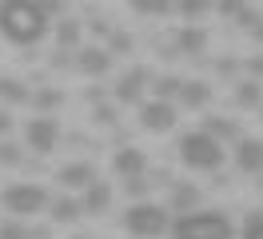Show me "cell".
Here are the masks:
<instances>
[{
    "mask_svg": "<svg viewBox=\"0 0 263 239\" xmlns=\"http://www.w3.org/2000/svg\"><path fill=\"white\" fill-rule=\"evenodd\" d=\"M0 36L12 44H36L48 36V12L40 0H0Z\"/></svg>",
    "mask_w": 263,
    "mask_h": 239,
    "instance_id": "6da1fadb",
    "label": "cell"
},
{
    "mask_svg": "<svg viewBox=\"0 0 263 239\" xmlns=\"http://www.w3.org/2000/svg\"><path fill=\"white\" fill-rule=\"evenodd\" d=\"M167 231H172V239H231L235 235V227L223 211H183Z\"/></svg>",
    "mask_w": 263,
    "mask_h": 239,
    "instance_id": "7a4b0ae2",
    "label": "cell"
},
{
    "mask_svg": "<svg viewBox=\"0 0 263 239\" xmlns=\"http://www.w3.org/2000/svg\"><path fill=\"white\" fill-rule=\"evenodd\" d=\"M223 143L215 140V136H208V132H187L180 140V159L192 168V172H215L219 163H223Z\"/></svg>",
    "mask_w": 263,
    "mask_h": 239,
    "instance_id": "3957f363",
    "label": "cell"
},
{
    "mask_svg": "<svg viewBox=\"0 0 263 239\" xmlns=\"http://www.w3.org/2000/svg\"><path fill=\"white\" fill-rule=\"evenodd\" d=\"M124 227L136 239H156V235H164L172 223H167V211L160 204H132L124 211Z\"/></svg>",
    "mask_w": 263,
    "mask_h": 239,
    "instance_id": "277c9868",
    "label": "cell"
},
{
    "mask_svg": "<svg viewBox=\"0 0 263 239\" xmlns=\"http://www.w3.org/2000/svg\"><path fill=\"white\" fill-rule=\"evenodd\" d=\"M0 204H4V211H12V215H36V211L48 207V191L40 188V183H12V188H4Z\"/></svg>",
    "mask_w": 263,
    "mask_h": 239,
    "instance_id": "5b68a950",
    "label": "cell"
},
{
    "mask_svg": "<svg viewBox=\"0 0 263 239\" xmlns=\"http://www.w3.org/2000/svg\"><path fill=\"white\" fill-rule=\"evenodd\" d=\"M24 140H28V148H32L36 156H48L52 148H56V140H60V124L52 116H36L24 127Z\"/></svg>",
    "mask_w": 263,
    "mask_h": 239,
    "instance_id": "8992f818",
    "label": "cell"
},
{
    "mask_svg": "<svg viewBox=\"0 0 263 239\" xmlns=\"http://www.w3.org/2000/svg\"><path fill=\"white\" fill-rule=\"evenodd\" d=\"M140 124L148 127V132H172L176 127V108L167 100H152V104L140 108Z\"/></svg>",
    "mask_w": 263,
    "mask_h": 239,
    "instance_id": "52a82bcc",
    "label": "cell"
},
{
    "mask_svg": "<svg viewBox=\"0 0 263 239\" xmlns=\"http://www.w3.org/2000/svg\"><path fill=\"white\" fill-rule=\"evenodd\" d=\"M112 168H116L120 179H132V175H144V172H148V156H144L140 148H120L116 159H112Z\"/></svg>",
    "mask_w": 263,
    "mask_h": 239,
    "instance_id": "ba28073f",
    "label": "cell"
},
{
    "mask_svg": "<svg viewBox=\"0 0 263 239\" xmlns=\"http://www.w3.org/2000/svg\"><path fill=\"white\" fill-rule=\"evenodd\" d=\"M235 163L247 175H263V140H239L235 143Z\"/></svg>",
    "mask_w": 263,
    "mask_h": 239,
    "instance_id": "9c48e42d",
    "label": "cell"
},
{
    "mask_svg": "<svg viewBox=\"0 0 263 239\" xmlns=\"http://www.w3.org/2000/svg\"><path fill=\"white\" fill-rule=\"evenodd\" d=\"M56 179H60L68 191H80V188H88V183H96V168H92V163H64V168L56 172Z\"/></svg>",
    "mask_w": 263,
    "mask_h": 239,
    "instance_id": "30bf717a",
    "label": "cell"
},
{
    "mask_svg": "<svg viewBox=\"0 0 263 239\" xmlns=\"http://www.w3.org/2000/svg\"><path fill=\"white\" fill-rule=\"evenodd\" d=\"M76 68L88 72V76H104V72L112 68V56H108L104 48H84L80 56H76Z\"/></svg>",
    "mask_w": 263,
    "mask_h": 239,
    "instance_id": "8fae6325",
    "label": "cell"
},
{
    "mask_svg": "<svg viewBox=\"0 0 263 239\" xmlns=\"http://www.w3.org/2000/svg\"><path fill=\"white\" fill-rule=\"evenodd\" d=\"M144 84H148V72H144V68H132L128 76L120 80V88H116V100H120V104H132V100H140Z\"/></svg>",
    "mask_w": 263,
    "mask_h": 239,
    "instance_id": "7c38bea8",
    "label": "cell"
},
{
    "mask_svg": "<svg viewBox=\"0 0 263 239\" xmlns=\"http://www.w3.org/2000/svg\"><path fill=\"white\" fill-rule=\"evenodd\" d=\"M108 204H112V188H108V183H88V188H84V211H88V215H100V211H108Z\"/></svg>",
    "mask_w": 263,
    "mask_h": 239,
    "instance_id": "4fadbf2b",
    "label": "cell"
},
{
    "mask_svg": "<svg viewBox=\"0 0 263 239\" xmlns=\"http://www.w3.org/2000/svg\"><path fill=\"white\" fill-rule=\"evenodd\" d=\"M180 100L187 104V108H203V104L212 100V88H208L203 80H183L180 84Z\"/></svg>",
    "mask_w": 263,
    "mask_h": 239,
    "instance_id": "5bb4252c",
    "label": "cell"
},
{
    "mask_svg": "<svg viewBox=\"0 0 263 239\" xmlns=\"http://www.w3.org/2000/svg\"><path fill=\"white\" fill-rule=\"evenodd\" d=\"M203 132H208V136H215L219 143H223V140H235V143H239V127L231 124L228 116H208V127H203Z\"/></svg>",
    "mask_w": 263,
    "mask_h": 239,
    "instance_id": "9a60e30c",
    "label": "cell"
},
{
    "mask_svg": "<svg viewBox=\"0 0 263 239\" xmlns=\"http://www.w3.org/2000/svg\"><path fill=\"white\" fill-rule=\"evenodd\" d=\"M80 215H84V204H76L72 195H64V199L52 204V219H56V223H76Z\"/></svg>",
    "mask_w": 263,
    "mask_h": 239,
    "instance_id": "2e32d148",
    "label": "cell"
},
{
    "mask_svg": "<svg viewBox=\"0 0 263 239\" xmlns=\"http://www.w3.org/2000/svg\"><path fill=\"white\" fill-rule=\"evenodd\" d=\"M24 100H28V88L16 76H0V104H24Z\"/></svg>",
    "mask_w": 263,
    "mask_h": 239,
    "instance_id": "e0dca14e",
    "label": "cell"
},
{
    "mask_svg": "<svg viewBox=\"0 0 263 239\" xmlns=\"http://www.w3.org/2000/svg\"><path fill=\"white\" fill-rule=\"evenodd\" d=\"M196 204H199V191H196V183H180V188L172 191V207L176 211H196Z\"/></svg>",
    "mask_w": 263,
    "mask_h": 239,
    "instance_id": "ac0fdd59",
    "label": "cell"
},
{
    "mask_svg": "<svg viewBox=\"0 0 263 239\" xmlns=\"http://www.w3.org/2000/svg\"><path fill=\"white\" fill-rule=\"evenodd\" d=\"M128 4H132L140 16H167L172 8H176L172 0H128Z\"/></svg>",
    "mask_w": 263,
    "mask_h": 239,
    "instance_id": "d6986e66",
    "label": "cell"
},
{
    "mask_svg": "<svg viewBox=\"0 0 263 239\" xmlns=\"http://www.w3.org/2000/svg\"><path fill=\"white\" fill-rule=\"evenodd\" d=\"M235 100H239L243 108H259V100H263V88L255 84V80H243V84L235 88Z\"/></svg>",
    "mask_w": 263,
    "mask_h": 239,
    "instance_id": "ffe728a7",
    "label": "cell"
},
{
    "mask_svg": "<svg viewBox=\"0 0 263 239\" xmlns=\"http://www.w3.org/2000/svg\"><path fill=\"white\" fill-rule=\"evenodd\" d=\"M203 44H208V36H203L199 28H183L180 32V48L187 52V56H192V52H203Z\"/></svg>",
    "mask_w": 263,
    "mask_h": 239,
    "instance_id": "44dd1931",
    "label": "cell"
},
{
    "mask_svg": "<svg viewBox=\"0 0 263 239\" xmlns=\"http://www.w3.org/2000/svg\"><path fill=\"white\" fill-rule=\"evenodd\" d=\"M0 239H36L32 227H24L20 219H4L0 223Z\"/></svg>",
    "mask_w": 263,
    "mask_h": 239,
    "instance_id": "7402d4cb",
    "label": "cell"
},
{
    "mask_svg": "<svg viewBox=\"0 0 263 239\" xmlns=\"http://www.w3.org/2000/svg\"><path fill=\"white\" fill-rule=\"evenodd\" d=\"M56 36H60V44H64V48H76V44H80V24H76V20H60Z\"/></svg>",
    "mask_w": 263,
    "mask_h": 239,
    "instance_id": "603a6c76",
    "label": "cell"
},
{
    "mask_svg": "<svg viewBox=\"0 0 263 239\" xmlns=\"http://www.w3.org/2000/svg\"><path fill=\"white\" fill-rule=\"evenodd\" d=\"M180 76H160L156 80V100H172V96H180Z\"/></svg>",
    "mask_w": 263,
    "mask_h": 239,
    "instance_id": "cb8c5ba5",
    "label": "cell"
},
{
    "mask_svg": "<svg viewBox=\"0 0 263 239\" xmlns=\"http://www.w3.org/2000/svg\"><path fill=\"white\" fill-rule=\"evenodd\" d=\"M28 100H32V104H36L40 112H52L56 104H60V92H56V88H40V92H36V96H28Z\"/></svg>",
    "mask_w": 263,
    "mask_h": 239,
    "instance_id": "d4e9b609",
    "label": "cell"
},
{
    "mask_svg": "<svg viewBox=\"0 0 263 239\" xmlns=\"http://www.w3.org/2000/svg\"><path fill=\"white\" fill-rule=\"evenodd\" d=\"M16 163H20V148L4 136V140H0V168H16Z\"/></svg>",
    "mask_w": 263,
    "mask_h": 239,
    "instance_id": "484cf974",
    "label": "cell"
},
{
    "mask_svg": "<svg viewBox=\"0 0 263 239\" xmlns=\"http://www.w3.org/2000/svg\"><path fill=\"white\" fill-rule=\"evenodd\" d=\"M243 239H263V211H251V215H247Z\"/></svg>",
    "mask_w": 263,
    "mask_h": 239,
    "instance_id": "4316f807",
    "label": "cell"
},
{
    "mask_svg": "<svg viewBox=\"0 0 263 239\" xmlns=\"http://www.w3.org/2000/svg\"><path fill=\"white\" fill-rule=\"evenodd\" d=\"M148 188H152L148 175H132V179H124V191H128V195H144Z\"/></svg>",
    "mask_w": 263,
    "mask_h": 239,
    "instance_id": "83f0119b",
    "label": "cell"
},
{
    "mask_svg": "<svg viewBox=\"0 0 263 239\" xmlns=\"http://www.w3.org/2000/svg\"><path fill=\"white\" fill-rule=\"evenodd\" d=\"M180 12H183V16H199V12H208V0H183Z\"/></svg>",
    "mask_w": 263,
    "mask_h": 239,
    "instance_id": "f1b7e54d",
    "label": "cell"
},
{
    "mask_svg": "<svg viewBox=\"0 0 263 239\" xmlns=\"http://www.w3.org/2000/svg\"><path fill=\"white\" fill-rule=\"evenodd\" d=\"M219 12L223 16H239L243 12V0H219Z\"/></svg>",
    "mask_w": 263,
    "mask_h": 239,
    "instance_id": "f546056e",
    "label": "cell"
},
{
    "mask_svg": "<svg viewBox=\"0 0 263 239\" xmlns=\"http://www.w3.org/2000/svg\"><path fill=\"white\" fill-rule=\"evenodd\" d=\"M247 68H251V76H259V80H263V56H255V60L247 64Z\"/></svg>",
    "mask_w": 263,
    "mask_h": 239,
    "instance_id": "4dcf8cb0",
    "label": "cell"
},
{
    "mask_svg": "<svg viewBox=\"0 0 263 239\" xmlns=\"http://www.w3.org/2000/svg\"><path fill=\"white\" fill-rule=\"evenodd\" d=\"M8 127H12V120H8V112H0V140L8 136Z\"/></svg>",
    "mask_w": 263,
    "mask_h": 239,
    "instance_id": "1f68e13d",
    "label": "cell"
},
{
    "mask_svg": "<svg viewBox=\"0 0 263 239\" xmlns=\"http://www.w3.org/2000/svg\"><path fill=\"white\" fill-rule=\"evenodd\" d=\"M251 32H255V40H263V20H259V24H251Z\"/></svg>",
    "mask_w": 263,
    "mask_h": 239,
    "instance_id": "d6a6232c",
    "label": "cell"
}]
</instances>
